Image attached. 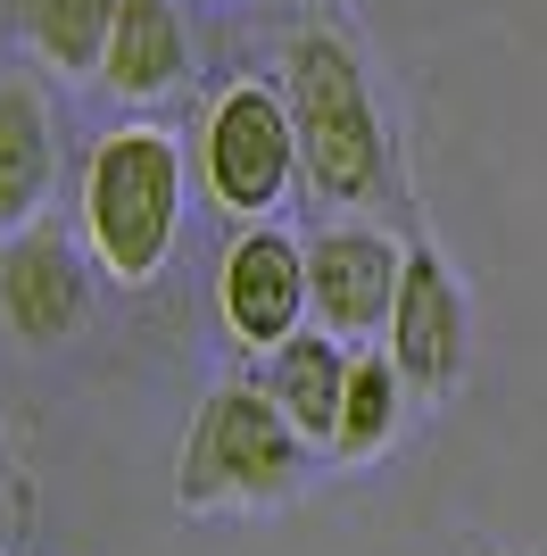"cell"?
<instances>
[{
  "mask_svg": "<svg viewBox=\"0 0 547 556\" xmlns=\"http://www.w3.org/2000/svg\"><path fill=\"white\" fill-rule=\"evenodd\" d=\"M298 424L266 399V382H232L200 407L191 424V457H182V498L216 507V498H282L298 482Z\"/></svg>",
  "mask_w": 547,
  "mask_h": 556,
  "instance_id": "obj_3",
  "label": "cell"
},
{
  "mask_svg": "<svg viewBox=\"0 0 547 556\" xmlns=\"http://www.w3.org/2000/svg\"><path fill=\"white\" fill-rule=\"evenodd\" d=\"M390 357L423 391L456 382V366H465V300H456V275L432 250H407V282L390 307Z\"/></svg>",
  "mask_w": 547,
  "mask_h": 556,
  "instance_id": "obj_7",
  "label": "cell"
},
{
  "mask_svg": "<svg viewBox=\"0 0 547 556\" xmlns=\"http://www.w3.org/2000/svg\"><path fill=\"white\" fill-rule=\"evenodd\" d=\"M398 282H407V257L373 225H332V232H316V250H307V300H316V316L332 332L390 325Z\"/></svg>",
  "mask_w": 547,
  "mask_h": 556,
  "instance_id": "obj_5",
  "label": "cell"
},
{
  "mask_svg": "<svg viewBox=\"0 0 547 556\" xmlns=\"http://www.w3.org/2000/svg\"><path fill=\"white\" fill-rule=\"evenodd\" d=\"M42 200H50V116L25 84H0V225H25Z\"/></svg>",
  "mask_w": 547,
  "mask_h": 556,
  "instance_id": "obj_11",
  "label": "cell"
},
{
  "mask_svg": "<svg viewBox=\"0 0 547 556\" xmlns=\"http://www.w3.org/2000/svg\"><path fill=\"white\" fill-rule=\"evenodd\" d=\"M116 9H125V0H17V25H25V42L42 50L50 67L91 75V67H109Z\"/></svg>",
  "mask_w": 547,
  "mask_h": 556,
  "instance_id": "obj_12",
  "label": "cell"
},
{
  "mask_svg": "<svg viewBox=\"0 0 547 556\" xmlns=\"http://www.w3.org/2000/svg\"><path fill=\"white\" fill-rule=\"evenodd\" d=\"M175 216H182V159L175 141L133 125L109 134L91 150V184H84V225L91 250L116 282H150L175 250Z\"/></svg>",
  "mask_w": 547,
  "mask_h": 556,
  "instance_id": "obj_1",
  "label": "cell"
},
{
  "mask_svg": "<svg viewBox=\"0 0 547 556\" xmlns=\"http://www.w3.org/2000/svg\"><path fill=\"white\" fill-rule=\"evenodd\" d=\"M291 166H298L291 100L257 92V84L216 100V116H207V191H216L232 216L274 208V200L291 191Z\"/></svg>",
  "mask_w": 547,
  "mask_h": 556,
  "instance_id": "obj_4",
  "label": "cell"
},
{
  "mask_svg": "<svg viewBox=\"0 0 547 556\" xmlns=\"http://www.w3.org/2000/svg\"><path fill=\"white\" fill-rule=\"evenodd\" d=\"M291 125L307 150L323 200H373L382 184V125H373V92H365L357 59L332 34H298L291 42Z\"/></svg>",
  "mask_w": 547,
  "mask_h": 556,
  "instance_id": "obj_2",
  "label": "cell"
},
{
  "mask_svg": "<svg viewBox=\"0 0 547 556\" xmlns=\"http://www.w3.org/2000/svg\"><path fill=\"white\" fill-rule=\"evenodd\" d=\"M398 357H348V399H341V457H373L398 432Z\"/></svg>",
  "mask_w": 547,
  "mask_h": 556,
  "instance_id": "obj_13",
  "label": "cell"
},
{
  "mask_svg": "<svg viewBox=\"0 0 547 556\" xmlns=\"http://www.w3.org/2000/svg\"><path fill=\"white\" fill-rule=\"evenodd\" d=\"M0 316H9V332L25 349H50L84 325V266H75L67 241H50V232L9 241V257H0Z\"/></svg>",
  "mask_w": 547,
  "mask_h": 556,
  "instance_id": "obj_8",
  "label": "cell"
},
{
  "mask_svg": "<svg viewBox=\"0 0 547 556\" xmlns=\"http://www.w3.org/2000/svg\"><path fill=\"white\" fill-rule=\"evenodd\" d=\"M216 300H225L232 341L282 349L298 332V316H307V257H298V241L291 232H241L232 257H225Z\"/></svg>",
  "mask_w": 547,
  "mask_h": 556,
  "instance_id": "obj_6",
  "label": "cell"
},
{
  "mask_svg": "<svg viewBox=\"0 0 547 556\" xmlns=\"http://www.w3.org/2000/svg\"><path fill=\"white\" fill-rule=\"evenodd\" d=\"M266 399L298 424V441H341V399H348V357L323 332H291L282 349H266Z\"/></svg>",
  "mask_w": 547,
  "mask_h": 556,
  "instance_id": "obj_9",
  "label": "cell"
},
{
  "mask_svg": "<svg viewBox=\"0 0 547 556\" xmlns=\"http://www.w3.org/2000/svg\"><path fill=\"white\" fill-rule=\"evenodd\" d=\"M182 59H191V42H182V17L166 9V0H125L116 9V34H109V84L116 92H166V84H182Z\"/></svg>",
  "mask_w": 547,
  "mask_h": 556,
  "instance_id": "obj_10",
  "label": "cell"
}]
</instances>
